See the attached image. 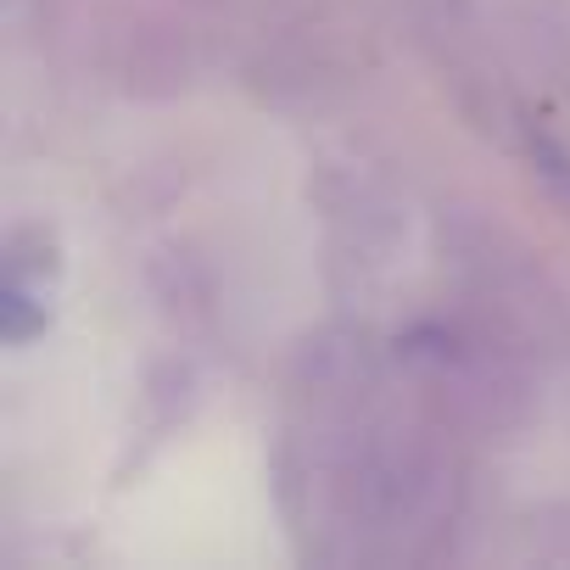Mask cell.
<instances>
[{"label":"cell","mask_w":570,"mask_h":570,"mask_svg":"<svg viewBox=\"0 0 570 570\" xmlns=\"http://www.w3.org/2000/svg\"><path fill=\"white\" fill-rule=\"evenodd\" d=\"M531 163H537V174L553 185V196H564V202H570V151H559L553 140H542V135H537V140H531Z\"/></svg>","instance_id":"6da1fadb"}]
</instances>
